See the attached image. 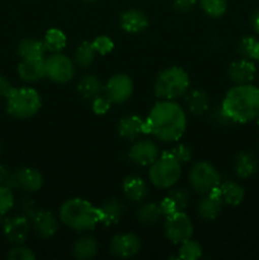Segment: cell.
Returning <instances> with one entry per match:
<instances>
[{
  "label": "cell",
  "instance_id": "6da1fadb",
  "mask_svg": "<svg viewBox=\"0 0 259 260\" xmlns=\"http://www.w3.org/2000/svg\"><path fill=\"white\" fill-rule=\"evenodd\" d=\"M187 128V116L182 107L173 101H160L145 119V134L164 142L178 141Z\"/></svg>",
  "mask_w": 259,
  "mask_h": 260
},
{
  "label": "cell",
  "instance_id": "7a4b0ae2",
  "mask_svg": "<svg viewBox=\"0 0 259 260\" xmlns=\"http://www.w3.org/2000/svg\"><path fill=\"white\" fill-rule=\"evenodd\" d=\"M221 113L236 123H248L259 116V89L251 84H238L223 96Z\"/></svg>",
  "mask_w": 259,
  "mask_h": 260
},
{
  "label": "cell",
  "instance_id": "3957f363",
  "mask_svg": "<svg viewBox=\"0 0 259 260\" xmlns=\"http://www.w3.org/2000/svg\"><path fill=\"white\" fill-rule=\"evenodd\" d=\"M60 221L76 233L91 231L102 221L101 210L83 198H70L60 207Z\"/></svg>",
  "mask_w": 259,
  "mask_h": 260
},
{
  "label": "cell",
  "instance_id": "277c9868",
  "mask_svg": "<svg viewBox=\"0 0 259 260\" xmlns=\"http://www.w3.org/2000/svg\"><path fill=\"white\" fill-rule=\"evenodd\" d=\"M189 76L182 68L173 66L163 70L154 83V93L161 101H174L189 89Z\"/></svg>",
  "mask_w": 259,
  "mask_h": 260
},
{
  "label": "cell",
  "instance_id": "5b68a950",
  "mask_svg": "<svg viewBox=\"0 0 259 260\" xmlns=\"http://www.w3.org/2000/svg\"><path fill=\"white\" fill-rule=\"evenodd\" d=\"M42 106L41 95L29 86L14 88L7 98V111L18 119H28L36 116Z\"/></svg>",
  "mask_w": 259,
  "mask_h": 260
},
{
  "label": "cell",
  "instance_id": "8992f818",
  "mask_svg": "<svg viewBox=\"0 0 259 260\" xmlns=\"http://www.w3.org/2000/svg\"><path fill=\"white\" fill-rule=\"evenodd\" d=\"M182 168L180 162L175 160L167 151L163 152L149 169V179L152 184L160 189H169L174 187L180 179Z\"/></svg>",
  "mask_w": 259,
  "mask_h": 260
},
{
  "label": "cell",
  "instance_id": "52a82bcc",
  "mask_svg": "<svg viewBox=\"0 0 259 260\" xmlns=\"http://www.w3.org/2000/svg\"><path fill=\"white\" fill-rule=\"evenodd\" d=\"M190 187L201 194H207L221 183L217 169L208 161H198L189 172Z\"/></svg>",
  "mask_w": 259,
  "mask_h": 260
},
{
  "label": "cell",
  "instance_id": "ba28073f",
  "mask_svg": "<svg viewBox=\"0 0 259 260\" xmlns=\"http://www.w3.org/2000/svg\"><path fill=\"white\" fill-rule=\"evenodd\" d=\"M164 234L169 241L175 245H180L193 236V222L184 211H179L173 215L165 216Z\"/></svg>",
  "mask_w": 259,
  "mask_h": 260
},
{
  "label": "cell",
  "instance_id": "9c48e42d",
  "mask_svg": "<svg viewBox=\"0 0 259 260\" xmlns=\"http://www.w3.org/2000/svg\"><path fill=\"white\" fill-rule=\"evenodd\" d=\"M45 66L46 76L55 83L65 84L75 75L74 62L68 56L60 52H56L45 58Z\"/></svg>",
  "mask_w": 259,
  "mask_h": 260
},
{
  "label": "cell",
  "instance_id": "30bf717a",
  "mask_svg": "<svg viewBox=\"0 0 259 260\" xmlns=\"http://www.w3.org/2000/svg\"><path fill=\"white\" fill-rule=\"evenodd\" d=\"M9 188H19L28 193L37 192L43 185V177L35 168H20L5 183Z\"/></svg>",
  "mask_w": 259,
  "mask_h": 260
},
{
  "label": "cell",
  "instance_id": "8fae6325",
  "mask_svg": "<svg viewBox=\"0 0 259 260\" xmlns=\"http://www.w3.org/2000/svg\"><path fill=\"white\" fill-rule=\"evenodd\" d=\"M104 91L112 103L122 104L131 98L134 93V83L126 74H116L107 81Z\"/></svg>",
  "mask_w": 259,
  "mask_h": 260
},
{
  "label": "cell",
  "instance_id": "7c38bea8",
  "mask_svg": "<svg viewBox=\"0 0 259 260\" xmlns=\"http://www.w3.org/2000/svg\"><path fill=\"white\" fill-rule=\"evenodd\" d=\"M141 250V240L131 233L118 234L113 236L109 244V253L117 258H134Z\"/></svg>",
  "mask_w": 259,
  "mask_h": 260
},
{
  "label": "cell",
  "instance_id": "4fadbf2b",
  "mask_svg": "<svg viewBox=\"0 0 259 260\" xmlns=\"http://www.w3.org/2000/svg\"><path fill=\"white\" fill-rule=\"evenodd\" d=\"M128 157L139 167H150L159 157V149L151 140H139L130 149Z\"/></svg>",
  "mask_w": 259,
  "mask_h": 260
},
{
  "label": "cell",
  "instance_id": "5bb4252c",
  "mask_svg": "<svg viewBox=\"0 0 259 260\" xmlns=\"http://www.w3.org/2000/svg\"><path fill=\"white\" fill-rule=\"evenodd\" d=\"M30 230V221L27 216L18 215L7 218L3 225L4 235L10 243L23 244L28 238Z\"/></svg>",
  "mask_w": 259,
  "mask_h": 260
},
{
  "label": "cell",
  "instance_id": "9a60e30c",
  "mask_svg": "<svg viewBox=\"0 0 259 260\" xmlns=\"http://www.w3.org/2000/svg\"><path fill=\"white\" fill-rule=\"evenodd\" d=\"M33 230L43 239L52 238L58 230V221L55 216L46 210H35L28 216Z\"/></svg>",
  "mask_w": 259,
  "mask_h": 260
},
{
  "label": "cell",
  "instance_id": "2e32d148",
  "mask_svg": "<svg viewBox=\"0 0 259 260\" xmlns=\"http://www.w3.org/2000/svg\"><path fill=\"white\" fill-rule=\"evenodd\" d=\"M222 200H221L218 187L208 192L202 200L198 202L197 212L201 218L205 221H213L218 217L222 210Z\"/></svg>",
  "mask_w": 259,
  "mask_h": 260
},
{
  "label": "cell",
  "instance_id": "e0dca14e",
  "mask_svg": "<svg viewBox=\"0 0 259 260\" xmlns=\"http://www.w3.org/2000/svg\"><path fill=\"white\" fill-rule=\"evenodd\" d=\"M256 74V68L254 62L248 58H241L231 62L229 66L228 76L233 83L238 84H250L254 80Z\"/></svg>",
  "mask_w": 259,
  "mask_h": 260
},
{
  "label": "cell",
  "instance_id": "ac0fdd59",
  "mask_svg": "<svg viewBox=\"0 0 259 260\" xmlns=\"http://www.w3.org/2000/svg\"><path fill=\"white\" fill-rule=\"evenodd\" d=\"M189 202V196L183 188H169L167 197L159 203L161 207L164 216L173 215L179 211H184L188 207Z\"/></svg>",
  "mask_w": 259,
  "mask_h": 260
},
{
  "label": "cell",
  "instance_id": "d6986e66",
  "mask_svg": "<svg viewBox=\"0 0 259 260\" xmlns=\"http://www.w3.org/2000/svg\"><path fill=\"white\" fill-rule=\"evenodd\" d=\"M119 25L127 33H140L149 27V18L141 10L128 9L119 17Z\"/></svg>",
  "mask_w": 259,
  "mask_h": 260
},
{
  "label": "cell",
  "instance_id": "ffe728a7",
  "mask_svg": "<svg viewBox=\"0 0 259 260\" xmlns=\"http://www.w3.org/2000/svg\"><path fill=\"white\" fill-rule=\"evenodd\" d=\"M18 75L23 81L37 83L46 76L45 58H33V60H22L18 65Z\"/></svg>",
  "mask_w": 259,
  "mask_h": 260
},
{
  "label": "cell",
  "instance_id": "44dd1931",
  "mask_svg": "<svg viewBox=\"0 0 259 260\" xmlns=\"http://www.w3.org/2000/svg\"><path fill=\"white\" fill-rule=\"evenodd\" d=\"M118 134L128 141H136L141 135L145 134V119L136 114L123 117L118 123Z\"/></svg>",
  "mask_w": 259,
  "mask_h": 260
},
{
  "label": "cell",
  "instance_id": "7402d4cb",
  "mask_svg": "<svg viewBox=\"0 0 259 260\" xmlns=\"http://www.w3.org/2000/svg\"><path fill=\"white\" fill-rule=\"evenodd\" d=\"M123 193L126 198L131 202L140 203L147 197L149 188L145 180L139 175H128L123 180Z\"/></svg>",
  "mask_w": 259,
  "mask_h": 260
},
{
  "label": "cell",
  "instance_id": "603a6c76",
  "mask_svg": "<svg viewBox=\"0 0 259 260\" xmlns=\"http://www.w3.org/2000/svg\"><path fill=\"white\" fill-rule=\"evenodd\" d=\"M235 174L241 179L251 177L258 170V160L253 152L243 151L236 156L235 160Z\"/></svg>",
  "mask_w": 259,
  "mask_h": 260
},
{
  "label": "cell",
  "instance_id": "cb8c5ba5",
  "mask_svg": "<svg viewBox=\"0 0 259 260\" xmlns=\"http://www.w3.org/2000/svg\"><path fill=\"white\" fill-rule=\"evenodd\" d=\"M46 47L43 41L35 38H25L18 45V53L22 60H33V58H45Z\"/></svg>",
  "mask_w": 259,
  "mask_h": 260
},
{
  "label": "cell",
  "instance_id": "d4e9b609",
  "mask_svg": "<svg viewBox=\"0 0 259 260\" xmlns=\"http://www.w3.org/2000/svg\"><path fill=\"white\" fill-rule=\"evenodd\" d=\"M218 190H220L222 202L230 206H239L244 201V197H245L244 188L235 182L220 183Z\"/></svg>",
  "mask_w": 259,
  "mask_h": 260
},
{
  "label": "cell",
  "instance_id": "484cf974",
  "mask_svg": "<svg viewBox=\"0 0 259 260\" xmlns=\"http://www.w3.org/2000/svg\"><path fill=\"white\" fill-rule=\"evenodd\" d=\"M102 213V221L104 226H113L121 221L124 213V206L117 200H109L99 207Z\"/></svg>",
  "mask_w": 259,
  "mask_h": 260
},
{
  "label": "cell",
  "instance_id": "4316f807",
  "mask_svg": "<svg viewBox=\"0 0 259 260\" xmlns=\"http://www.w3.org/2000/svg\"><path fill=\"white\" fill-rule=\"evenodd\" d=\"M185 104L190 113L195 116H201L210 108V98L203 90L193 89L185 96Z\"/></svg>",
  "mask_w": 259,
  "mask_h": 260
},
{
  "label": "cell",
  "instance_id": "83f0119b",
  "mask_svg": "<svg viewBox=\"0 0 259 260\" xmlns=\"http://www.w3.org/2000/svg\"><path fill=\"white\" fill-rule=\"evenodd\" d=\"M98 243L93 236H83L74 244L73 255L80 260L91 259L98 254Z\"/></svg>",
  "mask_w": 259,
  "mask_h": 260
},
{
  "label": "cell",
  "instance_id": "f1b7e54d",
  "mask_svg": "<svg viewBox=\"0 0 259 260\" xmlns=\"http://www.w3.org/2000/svg\"><path fill=\"white\" fill-rule=\"evenodd\" d=\"M102 90H103L102 81L91 74L83 76L78 83L79 94L85 99H93L94 96L101 94Z\"/></svg>",
  "mask_w": 259,
  "mask_h": 260
},
{
  "label": "cell",
  "instance_id": "f546056e",
  "mask_svg": "<svg viewBox=\"0 0 259 260\" xmlns=\"http://www.w3.org/2000/svg\"><path fill=\"white\" fill-rule=\"evenodd\" d=\"M137 220L145 225H154L159 222L161 217L164 216L161 207L157 203H145L137 210L136 212Z\"/></svg>",
  "mask_w": 259,
  "mask_h": 260
},
{
  "label": "cell",
  "instance_id": "4dcf8cb0",
  "mask_svg": "<svg viewBox=\"0 0 259 260\" xmlns=\"http://www.w3.org/2000/svg\"><path fill=\"white\" fill-rule=\"evenodd\" d=\"M43 43H45L46 50L50 52H61L68 45V38L62 30L57 29V28H51L45 33Z\"/></svg>",
  "mask_w": 259,
  "mask_h": 260
},
{
  "label": "cell",
  "instance_id": "1f68e13d",
  "mask_svg": "<svg viewBox=\"0 0 259 260\" xmlns=\"http://www.w3.org/2000/svg\"><path fill=\"white\" fill-rule=\"evenodd\" d=\"M95 50H94L93 45L89 41H84L80 45L78 46L75 51V56H74V60L75 63L79 68H89V66L93 63L94 58H95Z\"/></svg>",
  "mask_w": 259,
  "mask_h": 260
},
{
  "label": "cell",
  "instance_id": "d6a6232c",
  "mask_svg": "<svg viewBox=\"0 0 259 260\" xmlns=\"http://www.w3.org/2000/svg\"><path fill=\"white\" fill-rule=\"evenodd\" d=\"M239 52L244 58L259 61V40L251 36H246L239 43Z\"/></svg>",
  "mask_w": 259,
  "mask_h": 260
},
{
  "label": "cell",
  "instance_id": "836d02e7",
  "mask_svg": "<svg viewBox=\"0 0 259 260\" xmlns=\"http://www.w3.org/2000/svg\"><path fill=\"white\" fill-rule=\"evenodd\" d=\"M201 256H202V245L198 241L189 239V240L184 241L179 245L178 259L197 260Z\"/></svg>",
  "mask_w": 259,
  "mask_h": 260
},
{
  "label": "cell",
  "instance_id": "e575fe53",
  "mask_svg": "<svg viewBox=\"0 0 259 260\" xmlns=\"http://www.w3.org/2000/svg\"><path fill=\"white\" fill-rule=\"evenodd\" d=\"M203 12L211 18H220L228 9L226 0H198Z\"/></svg>",
  "mask_w": 259,
  "mask_h": 260
},
{
  "label": "cell",
  "instance_id": "d590c367",
  "mask_svg": "<svg viewBox=\"0 0 259 260\" xmlns=\"http://www.w3.org/2000/svg\"><path fill=\"white\" fill-rule=\"evenodd\" d=\"M14 206V194L12 188L8 185H0V215H5L9 212Z\"/></svg>",
  "mask_w": 259,
  "mask_h": 260
},
{
  "label": "cell",
  "instance_id": "8d00e7d4",
  "mask_svg": "<svg viewBox=\"0 0 259 260\" xmlns=\"http://www.w3.org/2000/svg\"><path fill=\"white\" fill-rule=\"evenodd\" d=\"M91 45H93L95 52L102 56L108 55V53L112 52L114 48L113 41H112L108 36H98V37L94 38Z\"/></svg>",
  "mask_w": 259,
  "mask_h": 260
},
{
  "label": "cell",
  "instance_id": "74e56055",
  "mask_svg": "<svg viewBox=\"0 0 259 260\" xmlns=\"http://www.w3.org/2000/svg\"><path fill=\"white\" fill-rule=\"evenodd\" d=\"M112 107V101L107 96V94L102 95V94H98L96 96L93 98V103H91V108H93V112L98 116H103L107 112L111 109Z\"/></svg>",
  "mask_w": 259,
  "mask_h": 260
},
{
  "label": "cell",
  "instance_id": "f35d334b",
  "mask_svg": "<svg viewBox=\"0 0 259 260\" xmlns=\"http://www.w3.org/2000/svg\"><path fill=\"white\" fill-rule=\"evenodd\" d=\"M7 258L9 260H35L36 255L29 248L18 244V246L13 248L12 250L8 253Z\"/></svg>",
  "mask_w": 259,
  "mask_h": 260
},
{
  "label": "cell",
  "instance_id": "ab89813d",
  "mask_svg": "<svg viewBox=\"0 0 259 260\" xmlns=\"http://www.w3.org/2000/svg\"><path fill=\"white\" fill-rule=\"evenodd\" d=\"M167 152L169 155H172L175 160L180 162V164H184V162H188L192 157V151H190L189 147H187L185 145H178V146L173 147V149L167 150Z\"/></svg>",
  "mask_w": 259,
  "mask_h": 260
},
{
  "label": "cell",
  "instance_id": "60d3db41",
  "mask_svg": "<svg viewBox=\"0 0 259 260\" xmlns=\"http://www.w3.org/2000/svg\"><path fill=\"white\" fill-rule=\"evenodd\" d=\"M197 3L198 0H174L173 7L178 12H189Z\"/></svg>",
  "mask_w": 259,
  "mask_h": 260
},
{
  "label": "cell",
  "instance_id": "b9f144b4",
  "mask_svg": "<svg viewBox=\"0 0 259 260\" xmlns=\"http://www.w3.org/2000/svg\"><path fill=\"white\" fill-rule=\"evenodd\" d=\"M13 89L10 81L4 75H0V98H8Z\"/></svg>",
  "mask_w": 259,
  "mask_h": 260
},
{
  "label": "cell",
  "instance_id": "7bdbcfd3",
  "mask_svg": "<svg viewBox=\"0 0 259 260\" xmlns=\"http://www.w3.org/2000/svg\"><path fill=\"white\" fill-rule=\"evenodd\" d=\"M9 178H10V173L9 170H8V168L0 164V185L5 184Z\"/></svg>",
  "mask_w": 259,
  "mask_h": 260
},
{
  "label": "cell",
  "instance_id": "ee69618b",
  "mask_svg": "<svg viewBox=\"0 0 259 260\" xmlns=\"http://www.w3.org/2000/svg\"><path fill=\"white\" fill-rule=\"evenodd\" d=\"M251 25H253L256 35L259 36V10H256L253 14V17H251Z\"/></svg>",
  "mask_w": 259,
  "mask_h": 260
},
{
  "label": "cell",
  "instance_id": "f6af8a7d",
  "mask_svg": "<svg viewBox=\"0 0 259 260\" xmlns=\"http://www.w3.org/2000/svg\"><path fill=\"white\" fill-rule=\"evenodd\" d=\"M85 2H94V0H85Z\"/></svg>",
  "mask_w": 259,
  "mask_h": 260
},
{
  "label": "cell",
  "instance_id": "bcb514c9",
  "mask_svg": "<svg viewBox=\"0 0 259 260\" xmlns=\"http://www.w3.org/2000/svg\"><path fill=\"white\" fill-rule=\"evenodd\" d=\"M256 119H258V127H259V116H258V118H256Z\"/></svg>",
  "mask_w": 259,
  "mask_h": 260
},
{
  "label": "cell",
  "instance_id": "7dc6e473",
  "mask_svg": "<svg viewBox=\"0 0 259 260\" xmlns=\"http://www.w3.org/2000/svg\"><path fill=\"white\" fill-rule=\"evenodd\" d=\"M0 151H2V145H0Z\"/></svg>",
  "mask_w": 259,
  "mask_h": 260
}]
</instances>
